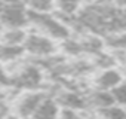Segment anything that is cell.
<instances>
[{"mask_svg":"<svg viewBox=\"0 0 126 119\" xmlns=\"http://www.w3.org/2000/svg\"><path fill=\"white\" fill-rule=\"evenodd\" d=\"M18 67L12 75H8L11 86L15 89H22V91H31V89H40L43 86L45 80V70L40 67L37 61H21L19 58L16 60Z\"/></svg>","mask_w":126,"mask_h":119,"instance_id":"1","label":"cell"},{"mask_svg":"<svg viewBox=\"0 0 126 119\" xmlns=\"http://www.w3.org/2000/svg\"><path fill=\"white\" fill-rule=\"evenodd\" d=\"M28 20H30L28 27H31L33 31L42 33L53 39L58 43L73 34L71 28L61 18H58L53 12L52 14H34L28 11Z\"/></svg>","mask_w":126,"mask_h":119,"instance_id":"2","label":"cell"},{"mask_svg":"<svg viewBox=\"0 0 126 119\" xmlns=\"http://www.w3.org/2000/svg\"><path fill=\"white\" fill-rule=\"evenodd\" d=\"M22 49L24 54L30 55L36 61H42V60H46L58 54V42L31 30L27 33V37L22 43Z\"/></svg>","mask_w":126,"mask_h":119,"instance_id":"3","label":"cell"},{"mask_svg":"<svg viewBox=\"0 0 126 119\" xmlns=\"http://www.w3.org/2000/svg\"><path fill=\"white\" fill-rule=\"evenodd\" d=\"M28 24V9L24 3L0 5V27L2 28H27Z\"/></svg>","mask_w":126,"mask_h":119,"instance_id":"4","label":"cell"},{"mask_svg":"<svg viewBox=\"0 0 126 119\" xmlns=\"http://www.w3.org/2000/svg\"><path fill=\"white\" fill-rule=\"evenodd\" d=\"M45 91H39V89H31V91H24L22 94H19L14 104H12V110L16 119H30L37 107V104L40 103V100L45 97Z\"/></svg>","mask_w":126,"mask_h":119,"instance_id":"5","label":"cell"},{"mask_svg":"<svg viewBox=\"0 0 126 119\" xmlns=\"http://www.w3.org/2000/svg\"><path fill=\"white\" fill-rule=\"evenodd\" d=\"M123 80H126V73L117 67H110V69L98 70L94 75L91 83H92V88L102 89V91H111Z\"/></svg>","mask_w":126,"mask_h":119,"instance_id":"6","label":"cell"},{"mask_svg":"<svg viewBox=\"0 0 126 119\" xmlns=\"http://www.w3.org/2000/svg\"><path fill=\"white\" fill-rule=\"evenodd\" d=\"M59 112H61V107L56 103V100L52 95L45 94V97L40 100V103L37 104L30 119H58Z\"/></svg>","mask_w":126,"mask_h":119,"instance_id":"7","label":"cell"},{"mask_svg":"<svg viewBox=\"0 0 126 119\" xmlns=\"http://www.w3.org/2000/svg\"><path fill=\"white\" fill-rule=\"evenodd\" d=\"M85 100H86V109H92L95 112L114 104L110 91H102L96 88H92L91 91L85 92Z\"/></svg>","mask_w":126,"mask_h":119,"instance_id":"8","label":"cell"},{"mask_svg":"<svg viewBox=\"0 0 126 119\" xmlns=\"http://www.w3.org/2000/svg\"><path fill=\"white\" fill-rule=\"evenodd\" d=\"M83 3L80 0H55L53 14L67 24L68 20H71V18H74L77 15Z\"/></svg>","mask_w":126,"mask_h":119,"instance_id":"9","label":"cell"},{"mask_svg":"<svg viewBox=\"0 0 126 119\" xmlns=\"http://www.w3.org/2000/svg\"><path fill=\"white\" fill-rule=\"evenodd\" d=\"M27 33V28H0V43L8 46H22Z\"/></svg>","mask_w":126,"mask_h":119,"instance_id":"10","label":"cell"},{"mask_svg":"<svg viewBox=\"0 0 126 119\" xmlns=\"http://www.w3.org/2000/svg\"><path fill=\"white\" fill-rule=\"evenodd\" d=\"M25 8L34 14H52L55 0H25Z\"/></svg>","mask_w":126,"mask_h":119,"instance_id":"11","label":"cell"},{"mask_svg":"<svg viewBox=\"0 0 126 119\" xmlns=\"http://www.w3.org/2000/svg\"><path fill=\"white\" fill-rule=\"evenodd\" d=\"M96 119H126V107L111 104L108 107H104L98 112H95Z\"/></svg>","mask_w":126,"mask_h":119,"instance_id":"12","label":"cell"},{"mask_svg":"<svg viewBox=\"0 0 126 119\" xmlns=\"http://www.w3.org/2000/svg\"><path fill=\"white\" fill-rule=\"evenodd\" d=\"M110 92H111V97H113L114 104L122 106V107H126V80H123L122 83H119Z\"/></svg>","mask_w":126,"mask_h":119,"instance_id":"13","label":"cell"},{"mask_svg":"<svg viewBox=\"0 0 126 119\" xmlns=\"http://www.w3.org/2000/svg\"><path fill=\"white\" fill-rule=\"evenodd\" d=\"M9 83V78H8V72L3 69L2 63H0V85H8Z\"/></svg>","mask_w":126,"mask_h":119,"instance_id":"14","label":"cell"},{"mask_svg":"<svg viewBox=\"0 0 126 119\" xmlns=\"http://www.w3.org/2000/svg\"><path fill=\"white\" fill-rule=\"evenodd\" d=\"M122 12H123V15L126 17V2H125V5L122 6Z\"/></svg>","mask_w":126,"mask_h":119,"instance_id":"15","label":"cell"},{"mask_svg":"<svg viewBox=\"0 0 126 119\" xmlns=\"http://www.w3.org/2000/svg\"><path fill=\"white\" fill-rule=\"evenodd\" d=\"M80 2L85 5V3H92V2H95V0H80Z\"/></svg>","mask_w":126,"mask_h":119,"instance_id":"16","label":"cell"},{"mask_svg":"<svg viewBox=\"0 0 126 119\" xmlns=\"http://www.w3.org/2000/svg\"><path fill=\"white\" fill-rule=\"evenodd\" d=\"M0 5H2V2H0Z\"/></svg>","mask_w":126,"mask_h":119,"instance_id":"17","label":"cell"}]
</instances>
